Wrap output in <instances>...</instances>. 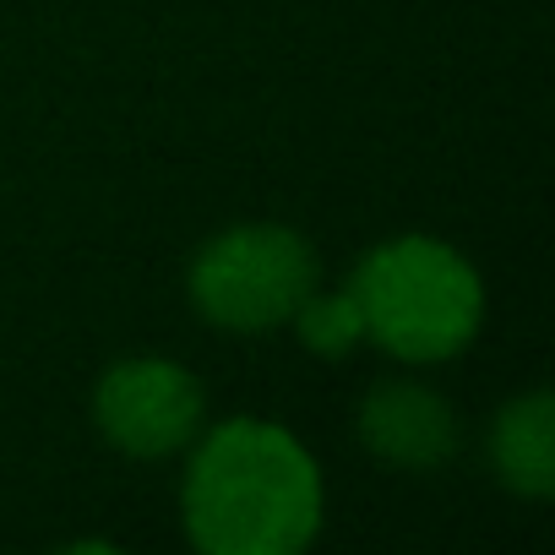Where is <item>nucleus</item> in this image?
Listing matches in <instances>:
<instances>
[{"instance_id": "4", "label": "nucleus", "mask_w": 555, "mask_h": 555, "mask_svg": "<svg viewBox=\"0 0 555 555\" xmlns=\"http://www.w3.org/2000/svg\"><path fill=\"white\" fill-rule=\"evenodd\" d=\"M202 414H207L202 382L185 365L153 360V354L109 365L93 392V420L104 441L142 463L175 457L180 447H191L202 430Z\"/></svg>"}, {"instance_id": "1", "label": "nucleus", "mask_w": 555, "mask_h": 555, "mask_svg": "<svg viewBox=\"0 0 555 555\" xmlns=\"http://www.w3.org/2000/svg\"><path fill=\"white\" fill-rule=\"evenodd\" d=\"M180 517L202 555H300L322 533V468L284 425L223 420L191 452Z\"/></svg>"}, {"instance_id": "3", "label": "nucleus", "mask_w": 555, "mask_h": 555, "mask_svg": "<svg viewBox=\"0 0 555 555\" xmlns=\"http://www.w3.org/2000/svg\"><path fill=\"white\" fill-rule=\"evenodd\" d=\"M322 261L306 234L284 223H234L191 256V311L223 333L289 327L300 300L317 289Z\"/></svg>"}, {"instance_id": "2", "label": "nucleus", "mask_w": 555, "mask_h": 555, "mask_svg": "<svg viewBox=\"0 0 555 555\" xmlns=\"http://www.w3.org/2000/svg\"><path fill=\"white\" fill-rule=\"evenodd\" d=\"M349 295L365 317V338L409 365L452 360L485 322V284L463 250L436 234H398L360 256Z\"/></svg>"}, {"instance_id": "5", "label": "nucleus", "mask_w": 555, "mask_h": 555, "mask_svg": "<svg viewBox=\"0 0 555 555\" xmlns=\"http://www.w3.org/2000/svg\"><path fill=\"white\" fill-rule=\"evenodd\" d=\"M360 441L371 457L403 468V474H436L457 452V414L441 392L425 382H382L360 403Z\"/></svg>"}, {"instance_id": "7", "label": "nucleus", "mask_w": 555, "mask_h": 555, "mask_svg": "<svg viewBox=\"0 0 555 555\" xmlns=\"http://www.w3.org/2000/svg\"><path fill=\"white\" fill-rule=\"evenodd\" d=\"M289 322H295V338H300L311 354H322V360H344V354L365 338V317H360V306H354L349 289H344V295H317V289H311Z\"/></svg>"}, {"instance_id": "6", "label": "nucleus", "mask_w": 555, "mask_h": 555, "mask_svg": "<svg viewBox=\"0 0 555 555\" xmlns=\"http://www.w3.org/2000/svg\"><path fill=\"white\" fill-rule=\"evenodd\" d=\"M490 468L512 495L544 501L555 490V403H550V392H522L495 414Z\"/></svg>"}]
</instances>
